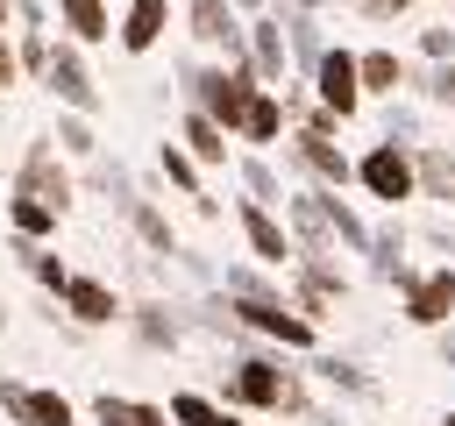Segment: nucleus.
Listing matches in <instances>:
<instances>
[{"label":"nucleus","instance_id":"nucleus-33","mask_svg":"<svg viewBox=\"0 0 455 426\" xmlns=\"http://www.w3.org/2000/svg\"><path fill=\"white\" fill-rule=\"evenodd\" d=\"M242 192H249L256 206H284V199H291V192L277 185V170H270L263 156H242Z\"/></svg>","mask_w":455,"mask_h":426},{"label":"nucleus","instance_id":"nucleus-13","mask_svg":"<svg viewBox=\"0 0 455 426\" xmlns=\"http://www.w3.org/2000/svg\"><path fill=\"white\" fill-rule=\"evenodd\" d=\"M57 305L71 312V327H114V320H128L121 291H114L107 277H85V270H71V284H64V298H57Z\"/></svg>","mask_w":455,"mask_h":426},{"label":"nucleus","instance_id":"nucleus-30","mask_svg":"<svg viewBox=\"0 0 455 426\" xmlns=\"http://www.w3.org/2000/svg\"><path fill=\"white\" fill-rule=\"evenodd\" d=\"M370 256H377V277H405L412 263H405V227H370Z\"/></svg>","mask_w":455,"mask_h":426},{"label":"nucleus","instance_id":"nucleus-29","mask_svg":"<svg viewBox=\"0 0 455 426\" xmlns=\"http://www.w3.org/2000/svg\"><path fill=\"white\" fill-rule=\"evenodd\" d=\"M405 85H412L427 106H448V114H455V57H448V64H419Z\"/></svg>","mask_w":455,"mask_h":426},{"label":"nucleus","instance_id":"nucleus-14","mask_svg":"<svg viewBox=\"0 0 455 426\" xmlns=\"http://www.w3.org/2000/svg\"><path fill=\"white\" fill-rule=\"evenodd\" d=\"M249 71L277 92L291 78V43H284V14H249Z\"/></svg>","mask_w":455,"mask_h":426},{"label":"nucleus","instance_id":"nucleus-34","mask_svg":"<svg viewBox=\"0 0 455 426\" xmlns=\"http://www.w3.org/2000/svg\"><path fill=\"white\" fill-rule=\"evenodd\" d=\"M320 376H327L341 398H377V376H363V369H355V362H341V355H327V362H320Z\"/></svg>","mask_w":455,"mask_h":426},{"label":"nucleus","instance_id":"nucleus-39","mask_svg":"<svg viewBox=\"0 0 455 426\" xmlns=\"http://www.w3.org/2000/svg\"><path fill=\"white\" fill-rule=\"evenodd\" d=\"M235 7H242V21L249 14H291V0H235Z\"/></svg>","mask_w":455,"mask_h":426},{"label":"nucleus","instance_id":"nucleus-35","mask_svg":"<svg viewBox=\"0 0 455 426\" xmlns=\"http://www.w3.org/2000/svg\"><path fill=\"white\" fill-rule=\"evenodd\" d=\"M384 142L419 149V106H412V99H391V106H384Z\"/></svg>","mask_w":455,"mask_h":426},{"label":"nucleus","instance_id":"nucleus-32","mask_svg":"<svg viewBox=\"0 0 455 426\" xmlns=\"http://www.w3.org/2000/svg\"><path fill=\"white\" fill-rule=\"evenodd\" d=\"M50 43H57V28H14V57H21V78H43V71H50Z\"/></svg>","mask_w":455,"mask_h":426},{"label":"nucleus","instance_id":"nucleus-16","mask_svg":"<svg viewBox=\"0 0 455 426\" xmlns=\"http://www.w3.org/2000/svg\"><path fill=\"white\" fill-rule=\"evenodd\" d=\"M355 71H363V99H398V85L412 78V64H405L391 43H370V50H355Z\"/></svg>","mask_w":455,"mask_h":426},{"label":"nucleus","instance_id":"nucleus-20","mask_svg":"<svg viewBox=\"0 0 455 426\" xmlns=\"http://www.w3.org/2000/svg\"><path fill=\"white\" fill-rule=\"evenodd\" d=\"M178 142H185V149L199 156V170H220V163H228V142H235V135H228V128H213V121L199 114V106H185V121H178Z\"/></svg>","mask_w":455,"mask_h":426},{"label":"nucleus","instance_id":"nucleus-25","mask_svg":"<svg viewBox=\"0 0 455 426\" xmlns=\"http://www.w3.org/2000/svg\"><path fill=\"white\" fill-rule=\"evenodd\" d=\"M57 206H43V199H28V192H7V227L21 234V241H50L57 234Z\"/></svg>","mask_w":455,"mask_h":426},{"label":"nucleus","instance_id":"nucleus-27","mask_svg":"<svg viewBox=\"0 0 455 426\" xmlns=\"http://www.w3.org/2000/svg\"><path fill=\"white\" fill-rule=\"evenodd\" d=\"M156 170H164L185 199H199V206H206V170H199V156H192L185 142H164V149H156Z\"/></svg>","mask_w":455,"mask_h":426},{"label":"nucleus","instance_id":"nucleus-9","mask_svg":"<svg viewBox=\"0 0 455 426\" xmlns=\"http://www.w3.org/2000/svg\"><path fill=\"white\" fill-rule=\"evenodd\" d=\"M313 99L327 114H341V121L363 114V71H355V50L348 43H327V57L313 64Z\"/></svg>","mask_w":455,"mask_h":426},{"label":"nucleus","instance_id":"nucleus-21","mask_svg":"<svg viewBox=\"0 0 455 426\" xmlns=\"http://www.w3.org/2000/svg\"><path fill=\"white\" fill-rule=\"evenodd\" d=\"M313 199H320V213H327V227H334V241H341L348 256H370V220H363L341 192H327V185H313Z\"/></svg>","mask_w":455,"mask_h":426},{"label":"nucleus","instance_id":"nucleus-1","mask_svg":"<svg viewBox=\"0 0 455 426\" xmlns=\"http://www.w3.org/2000/svg\"><path fill=\"white\" fill-rule=\"evenodd\" d=\"M178 85H185V106H199L213 128H228V135H242V121H249V106H256V92H263V78L249 71V64H178Z\"/></svg>","mask_w":455,"mask_h":426},{"label":"nucleus","instance_id":"nucleus-40","mask_svg":"<svg viewBox=\"0 0 455 426\" xmlns=\"http://www.w3.org/2000/svg\"><path fill=\"white\" fill-rule=\"evenodd\" d=\"M291 7H306V14H327V7H334V0H291Z\"/></svg>","mask_w":455,"mask_h":426},{"label":"nucleus","instance_id":"nucleus-22","mask_svg":"<svg viewBox=\"0 0 455 426\" xmlns=\"http://www.w3.org/2000/svg\"><path fill=\"white\" fill-rule=\"evenodd\" d=\"M92 426H171V412L142 405V398H121V390H100L92 398Z\"/></svg>","mask_w":455,"mask_h":426},{"label":"nucleus","instance_id":"nucleus-36","mask_svg":"<svg viewBox=\"0 0 455 426\" xmlns=\"http://www.w3.org/2000/svg\"><path fill=\"white\" fill-rule=\"evenodd\" d=\"M419 57H427V64H448V57H455V21H427V28H419Z\"/></svg>","mask_w":455,"mask_h":426},{"label":"nucleus","instance_id":"nucleus-42","mask_svg":"<svg viewBox=\"0 0 455 426\" xmlns=\"http://www.w3.org/2000/svg\"><path fill=\"white\" fill-rule=\"evenodd\" d=\"M448 21H455V14H448Z\"/></svg>","mask_w":455,"mask_h":426},{"label":"nucleus","instance_id":"nucleus-6","mask_svg":"<svg viewBox=\"0 0 455 426\" xmlns=\"http://www.w3.org/2000/svg\"><path fill=\"white\" fill-rule=\"evenodd\" d=\"M43 85L57 92L64 114H100V78H92V64H85V43L57 36V43H50V71H43Z\"/></svg>","mask_w":455,"mask_h":426},{"label":"nucleus","instance_id":"nucleus-11","mask_svg":"<svg viewBox=\"0 0 455 426\" xmlns=\"http://www.w3.org/2000/svg\"><path fill=\"white\" fill-rule=\"evenodd\" d=\"M0 412L14 426H71V398L64 390H43V383H21V376H0Z\"/></svg>","mask_w":455,"mask_h":426},{"label":"nucleus","instance_id":"nucleus-2","mask_svg":"<svg viewBox=\"0 0 455 426\" xmlns=\"http://www.w3.org/2000/svg\"><path fill=\"white\" fill-rule=\"evenodd\" d=\"M220 405H235V412H306V383H299V369H284V355L249 348V355H235Z\"/></svg>","mask_w":455,"mask_h":426},{"label":"nucleus","instance_id":"nucleus-18","mask_svg":"<svg viewBox=\"0 0 455 426\" xmlns=\"http://www.w3.org/2000/svg\"><path fill=\"white\" fill-rule=\"evenodd\" d=\"M284 43H291V78H313V64L327 57V21L306 14V7H291L284 14Z\"/></svg>","mask_w":455,"mask_h":426},{"label":"nucleus","instance_id":"nucleus-8","mask_svg":"<svg viewBox=\"0 0 455 426\" xmlns=\"http://www.w3.org/2000/svg\"><path fill=\"white\" fill-rule=\"evenodd\" d=\"M284 163H299L313 185H327V192H348L355 185V156L334 142V135H306V128H291L284 135Z\"/></svg>","mask_w":455,"mask_h":426},{"label":"nucleus","instance_id":"nucleus-24","mask_svg":"<svg viewBox=\"0 0 455 426\" xmlns=\"http://www.w3.org/2000/svg\"><path fill=\"white\" fill-rule=\"evenodd\" d=\"M171 426H242V412L206 390H171Z\"/></svg>","mask_w":455,"mask_h":426},{"label":"nucleus","instance_id":"nucleus-38","mask_svg":"<svg viewBox=\"0 0 455 426\" xmlns=\"http://www.w3.org/2000/svg\"><path fill=\"white\" fill-rule=\"evenodd\" d=\"M21 85V57H14V28H0V92Z\"/></svg>","mask_w":455,"mask_h":426},{"label":"nucleus","instance_id":"nucleus-17","mask_svg":"<svg viewBox=\"0 0 455 426\" xmlns=\"http://www.w3.org/2000/svg\"><path fill=\"white\" fill-rule=\"evenodd\" d=\"M57 28L71 43H114V0H57Z\"/></svg>","mask_w":455,"mask_h":426},{"label":"nucleus","instance_id":"nucleus-15","mask_svg":"<svg viewBox=\"0 0 455 426\" xmlns=\"http://www.w3.org/2000/svg\"><path fill=\"white\" fill-rule=\"evenodd\" d=\"M171 36V0H121V21H114V43L128 57H149L156 43Z\"/></svg>","mask_w":455,"mask_h":426},{"label":"nucleus","instance_id":"nucleus-12","mask_svg":"<svg viewBox=\"0 0 455 426\" xmlns=\"http://www.w3.org/2000/svg\"><path fill=\"white\" fill-rule=\"evenodd\" d=\"M405 320H412V327H427V334H441V327L455 320V263L419 270V277L405 284Z\"/></svg>","mask_w":455,"mask_h":426},{"label":"nucleus","instance_id":"nucleus-28","mask_svg":"<svg viewBox=\"0 0 455 426\" xmlns=\"http://www.w3.org/2000/svg\"><path fill=\"white\" fill-rule=\"evenodd\" d=\"M50 142H57L64 156H100V128H92V114H64V106H57Z\"/></svg>","mask_w":455,"mask_h":426},{"label":"nucleus","instance_id":"nucleus-19","mask_svg":"<svg viewBox=\"0 0 455 426\" xmlns=\"http://www.w3.org/2000/svg\"><path fill=\"white\" fill-rule=\"evenodd\" d=\"M412 170H419V199L455 206V149L448 142H419L412 149Z\"/></svg>","mask_w":455,"mask_h":426},{"label":"nucleus","instance_id":"nucleus-26","mask_svg":"<svg viewBox=\"0 0 455 426\" xmlns=\"http://www.w3.org/2000/svg\"><path fill=\"white\" fill-rule=\"evenodd\" d=\"M128 327H135V341H142V348H164V355H171V348H178V334H185V327L171 320V305H156V298L128 305Z\"/></svg>","mask_w":455,"mask_h":426},{"label":"nucleus","instance_id":"nucleus-7","mask_svg":"<svg viewBox=\"0 0 455 426\" xmlns=\"http://www.w3.org/2000/svg\"><path fill=\"white\" fill-rule=\"evenodd\" d=\"M14 192H28V199H43V206H71L78 199V185H71V163H64V149L43 135V142H28L21 149V170H14Z\"/></svg>","mask_w":455,"mask_h":426},{"label":"nucleus","instance_id":"nucleus-41","mask_svg":"<svg viewBox=\"0 0 455 426\" xmlns=\"http://www.w3.org/2000/svg\"><path fill=\"white\" fill-rule=\"evenodd\" d=\"M0 28H14V0H0Z\"/></svg>","mask_w":455,"mask_h":426},{"label":"nucleus","instance_id":"nucleus-10","mask_svg":"<svg viewBox=\"0 0 455 426\" xmlns=\"http://www.w3.org/2000/svg\"><path fill=\"white\" fill-rule=\"evenodd\" d=\"M235 227H242V241H249V256L263 263V270H291V227H284V213L277 206H256V199H235Z\"/></svg>","mask_w":455,"mask_h":426},{"label":"nucleus","instance_id":"nucleus-37","mask_svg":"<svg viewBox=\"0 0 455 426\" xmlns=\"http://www.w3.org/2000/svg\"><path fill=\"white\" fill-rule=\"evenodd\" d=\"M348 7H355L363 21H398V14H412L419 0H348Z\"/></svg>","mask_w":455,"mask_h":426},{"label":"nucleus","instance_id":"nucleus-23","mask_svg":"<svg viewBox=\"0 0 455 426\" xmlns=\"http://www.w3.org/2000/svg\"><path fill=\"white\" fill-rule=\"evenodd\" d=\"M284 135H291V114H284V99L263 85V92H256V106H249V121H242V142L270 149V142H284Z\"/></svg>","mask_w":455,"mask_h":426},{"label":"nucleus","instance_id":"nucleus-5","mask_svg":"<svg viewBox=\"0 0 455 426\" xmlns=\"http://www.w3.org/2000/svg\"><path fill=\"white\" fill-rule=\"evenodd\" d=\"M185 28L199 50H220V64H249V21L235 0H185Z\"/></svg>","mask_w":455,"mask_h":426},{"label":"nucleus","instance_id":"nucleus-4","mask_svg":"<svg viewBox=\"0 0 455 426\" xmlns=\"http://www.w3.org/2000/svg\"><path fill=\"white\" fill-rule=\"evenodd\" d=\"M228 312H235V327H242V334L277 341V348H291V355H306V348L320 341V327H313L306 312H291L284 298H228Z\"/></svg>","mask_w":455,"mask_h":426},{"label":"nucleus","instance_id":"nucleus-31","mask_svg":"<svg viewBox=\"0 0 455 426\" xmlns=\"http://www.w3.org/2000/svg\"><path fill=\"white\" fill-rule=\"evenodd\" d=\"M21 263H28V277H36L43 291H57V298H64L71 270H64V256H57V248H43V241H21Z\"/></svg>","mask_w":455,"mask_h":426},{"label":"nucleus","instance_id":"nucleus-3","mask_svg":"<svg viewBox=\"0 0 455 426\" xmlns=\"http://www.w3.org/2000/svg\"><path fill=\"white\" fill-rule=\"evenodd\" d=\"M355 185H363V192H370L377 206H391V213H398L405 199H419V170H412V149H405V142H384V135H377V142H370V149L355 156Z\"/></svg>","mask_w":455,"mask_h":426}]
</instances>
